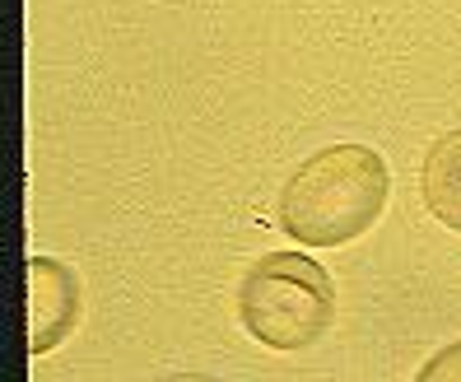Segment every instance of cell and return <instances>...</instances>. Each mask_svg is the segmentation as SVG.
<instances>
[{
	"instance_id": "5b68a950",
	"label": "cell",
	"mask_w": 461,
	"mask_h": 382,
	"mask_svg": "<svg viewBox=\"0 0 461 382\" xmlns=\"http://www.w3.org/2000/svg\"><path fill=\"white\" fill-rule=\"evenodd\" d=\"M420 382H461V341L433 354V359L420 368Z\"/></svg>"
},
{
	"instance_id": "3957f363",
	"label": "cell",
	"mask_w": 461,
	"mask_h": 382,
	"mask_svg": "<svg viewBox=\"0 0 461 382\" xmlns=\"http://www.w3.org/2000/svg\"><path fill=\"white\" fill-rule=\"evenodd\" d=\"M23 270H29V354L42 359L79 326L85 285H79V276L66 261L42 257V252L29 257Z\"/></svg>"
},
{
	"instance_id": "6da1fadb",
	"label": "cell",
	"mask_w": 461,
	"mask_h": 382,
	"mask_svg": "<svg viewBox=\"0 0 461 382\" xmlns=\"http://www.w3.org/2000/svg\"><path fill=\"white\" fill-rule=\"evenodd\" d=\"M392 196V168L373 145L340 141L308 154L280 191V229L298 248H340L364 238Z\"/></svg>"
},
{
	"instance_id": "277c9868",
	"label": "cell",
	"mask_w": 461,
	"mask_h": 382,
	"mask_svg": "<svg viewBox=\"0 0 461 382\" xmlns=\"http://www.w3.org/2000/svg\"><path fill=\"white\" fill-rule=\"evenodd\" d=\"M420 191L433 220L461 233V126L429 145L424 168H420Z\"/></svg>"
},
{
	"instance_id": "7a4b0ae2",
	"label": "cell",
	"mask_w": 461,
	"mask_h": 382,
	"mask_svg": "<svg viewBox=\"0 0 461 382\" xmlns=\"http://www.w3.org/2000/svg\"><path fill=\"white\" fill-rule=\"evenodd\" d=\"M238 322L257 345L298 354L336 322V280L308 252H266L238 285Z\"/></svg>"
}]
</instances>
